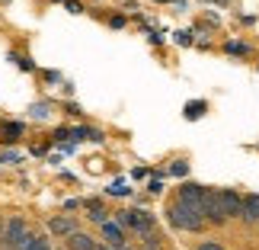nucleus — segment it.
<instances>
[{"mask_svg": "<svg viewBox=\"0 0 259 250\" xmlns=\"http://www.w3.org/2000/svg\"><path fill=\"white\" fill-rule=\"evenodd\" d=\"M166 218H170V225L176 228V231H202V228L208 225V222H205V215L198 212V208L186 205V202H179V199L166 205Z\"/></svg>", "mask_w": 259, "mask_h": 250, "instance_id": "nucleus-1", "label": "nucleus"}, {"mask_svg": "<svg viewBox=\"0 0 259 250\" xmlns=\"http://www.w3.org/2000/svg\"><path fill=\"white\" fill-rule=\"evenodd\" d=\"M118 222H122V228L135 231L138 237H144V234L154 231V215L141 212V208H125V212H118Z\"/></svg>", "mask_w": 259, "mask_h": 250, "instance_id": "nucleus-2", "label": "nucleus"}, {"mask_svg": "<svg viewBox=\"0 0 259 250\" xmlns=\"http://www.w3.org/2000/svg\"><path fill=\"white\" fill-rule=\"evenodd\" d=\"M202 215H205V222H208V225H214V228L227 225V218H224V208H221V193H218V189H208V186H205Z\"/></svg>", "mask_w": 259, "mask_h": 250, "instance_id": "nucleus-3", "label": "nucleus"}, {"mask_svg": "<svg viewBox=\"0 0 259 250\" xmlns=\"http://www.w3.org/2000/svg\"><path fill=\"white\" fill-rule=\"evenodd\" d=\"M29 237V225H26V218H19V215H13V218H7V225H4V244L7 250H16L19 244H23Z\"/></svg>", "mask_w": 259, "mask_h": 250, "instance_id": "nucleus-4", "label": "nucleus"}, {"mask_svg": "<svg viewBox=\"0 0 259 250\" xmlns=\"http://www.w3.org/2000/svg\"><path fill=\"white\" fill-rule=\"evenodd\" d=\"M218 193H221V208H224V218H227V222L240 218L243 196H240V193H234V189H218Z\"/></svg>", "mask_w": 259, "mask_h": 250, "instance_id": "nucleus-5", "label": "nucleus"}, {"mask_svg": "<svg viewBox=\"0 0 259 250\" xmlns=\"http://www.w3.org/2000/svg\"><path fill=\"white\" fill-rule=\"evenodd\" d=\"M179 202H186V205H192L202 212V199H205V186H198V183H183L179 186V193H176Z\"/></svg>", "mask_w": 259, "mask_h": 250, "instance_id": "nucleus-6", "label": "nucleus"}, {"mask_svg": "<svg viewBox=\"0 0 259 250\" xmlns=\"http://www.w3.org/2000/svg\"><path fill=\"white\" fill-rule=\"evenodd\" d=\"M77 231V222L71 215H52L48 218V234H55V237H71Z\"/></svg>", "mask_w": 259, "mask_h": 250, "instance_id": "nucleus-7", "label": "nucleus"}, {"mask_svg": "<svg viewBox=\"0 0 259 250\" xmlns=\"http://www.w3.org/2000/svg\"><path fill=\"white\" fill-rule=\"evenodd\" d=\"M240 222H246V225H259V193L243 196V205H240Z\"/></svg>", "mask_w": 259, "mask_h": 250, "instance_id": "nucleus-8", "label": "nucleus"}, {"mask_svg": "<svg viewBox=\"0 0 259 250\" xmlns=\"http://www.w3.org/2000/svg\"><path fill=\"white\" fill-rule=\"evenodd\" d=\"M99 228H103V237H106L109 244H128V241H125V228H122V222H118V218H115V222H112V218H106Z\"/></svg>", "mask_w": 259, "mask_h": 250, "instance_id": "nucleus-9", "label": "nucleus"}, {"mask_svg": "<svg viewBox=\"0 0 259 250\" xmlns=\"http://www.w3.org/2000/svg\"><path fill=\"white\" fill-rule=\"evenodd\" d=\"M64 241H67V244H64L67 250H96V247H99V244L93 241V237L83 234V231H74L71 237H64Z\"/></svg>", "mask_w": 259, "mask_h": 250, "instance_id": "nucleus-10", "label": "nucleus"}, {"mask_svg": "<svg viewBox=\"0 0 259 250\" xmlns=\"http://www.w3.org/2000/svg\"><path fill=\"white\" fill-rule=\"evenodd\" d=\"M83 208L90 212L87 218H90V222H96V225H103V222H106V215H109L106 208H103V202H96V199H87V202H83Z\"/></svg>", "mask_w": 259, "mask_h": 250, "instance_id": "nucleus-11", "label": "nucleus"}, {"mask_svg": "<svg viewBox=\"0 0 259 250\" xmlns=\"http://www.w3.org/2000/svg\"><path fill=\"white\" fill-rule=\"evenodd\" d=\"M16 250H52V244H48V237H38V234L29 231V237H26V241L19 244Z\"/></svg>", "mask_w": 259, "mask_h": 250, "instance_id": "nucleus-12", "label": "nucleus"}, {"mask_svg": "<svg viewBox=\"0 0 259 250\" xmlns=\"http://www.w3.org/2000/svg\"><path fill=\"white\" fill-rule=\"evenodd\" d=\"M224 52H227V55H237V58H250L253 48L246 45V42H237V39H231V42H224Z\"/></svg>", "mask_w": 259, "mask_h": 250, "instance_id": "nucleus-13", "label": "nucleus"}, {"mask_svg": "<svg viewBox=\"0 0 259 250\" xmlns=\"http://www.w3.org/2000/svg\"><path fill=\"white\" fill-rule=\"evenodd\" d=\"M205 109H208L205 99H198V103H189V106H186V119H198V116H205Z\"/></svg>", "mask_w": 259, "mask_h": 250, "instance_id": "nucleus-14", "label": "nucleus"}, {"mask_svg": "<svg viewBox=\"0 0 259 250\" xmlns=\"http://www.w3.org/2000/svg\"><path fill=\"white\" fill-rule=\"evenodd\" d=\"M19 135H23V125H19V122H7L4 125V138H7V141H16Z\"/></svg>", "mask_w": 259, "mask_h": 250, "instance_id": "nucleus-15", "label": "nucleus"}, {"mask_svg": "<svg viewBox=\"0 0 259 250\" xmlns=\"http://www.w3.org/2000/svg\"><path fill=\"white\" fill-rule=\"evenodd\" d=\"M170 173H173V176H186V173H189V164H186V161H173Z\"/></svg>", "mask_w": 259, "mask_h": 250, "instance_id": "nucleus-16", "label": "nucleus"}, {"mask_svg": "<svg viewBox=\"0 0 259 250\" xmlns=\"http://www.w3.org/2000/svg\"><path fill=\"white\" fill-rule=\"evenodd\" d=\"M109 196H128V186L125 183H112L109 186Z\"/></svg>", "mask_w": 259, "mask_h": 250, "instance_id": "nucleus-17", "label": "nucleus"}, {"mask_svg": "<svg viewBox=\"0 0 259 250\" xmlns=\"http://www.w3.org/2000/svg\"><path fill=\"white\" fill-rule=\"evenodd\" d=\"M198 250H227V247L218 244V241H202V244H198Z\"/></svg>", "mask_w": 259, "mask_h": 250, "instance_id": "nucleus-18", "label": "nucleus"}, {"mask_svg": "<svg viewBox=\"0 0 259 250\" xmlns=\"http://www.w3.org/2000/svg\"><path fill=\"white\" fill-rule=\"evenodd\" d=\"M32 116H35V119H48V103H42V106H32Z\"/></svg>", "mask_w": 259, "mask_h": 250, "instance_id": "nucleus-19", "label": "nucleus"}, {"mask_svg": "<svg viewBox=\"0 0 259 250\" xmlns=\"http://www.w3.org/2000/svg\"><path fill=\"white\" fill-rule=\"evenodd\" d=\"M96 250H128V244H109V241H103Z\"/></svg>", "mask_w": 259, "mask_h": 250, "instance_id": "nucleus-20", "label": "nucleus"}, {"mask_svg": "<svg viewBox=\"0 0 259 250\" xmlns=\"http://www.w3.org/2000/svg\"><path fill=\"white\" fill-rule=\"evenodd\" d=\"M109 26H112V29H122L125 19H122V16H112V19H109Z\"/></svg>", "mask_w": 259, "mask_h": 250, "instance_id": "nucleus-21", "label": "nucleus"}, {"mask_svg": "<svg viewBox=\"0 0 259 250\" xmlns=\"http://www.w3.org/2000/svg\"><path fill=\"white\" fill-rule=\"evenodd\" d=\"M151 193H154V196L163 193V183H160V180H154V183H151Z\"/></svg>", "mask_w": 259, "mask_h": 250, "instance_id": "nucleus-22", "label": "nucleus"}, {"mask_svg": "<svg viewBox=\"0 0 259 250\" xmlns=\"http://www.w3.org/2000/svg\"><path fill=\"white\" fill-rule=\"evenodd\" d=\"M214 4H231V0H214Z\"/></svg>", "mask_w": 259, "mask_h": 250, "instance_id": "nucleus-23", "label": "nucleus"}, {"mask_svg": "<svg viewBox=\"0 0 259 250\" xmlns=\"http://www.w3.org/2000/svg\"><path fill=\"white\" fill-rule=\"evenodd\" d=\"M52 250H67V247H52Z\"/></svg>", "mask_w": 259, "mask_h": 250, "instance_id": "nucleus-24", "label": "nucleus"}]
</instances>
